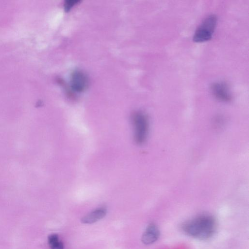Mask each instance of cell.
Masks as SVG:
<instances>
[{"label": "cell", "instance_id": "cell-1", "mask_svg": "<svg viewBox=\"0 0 249 249\" xmlns=\"http://www.w3.org/2000/svg\"><path fill=\"white\" fill-rule=\"evenodd\" d=\"M215 229V219L212 215L206 214L199 215L182 226L183 231L187 234L200 240L212 236Z\"/></svg>", "mask_w": 249, "mask_h": 249}, {"label": "cell", "instance_id": "cell-2", "mask_svg": "<svg viewBox=\"0 0 249 249\" xmlns=\"http://www.w3.org/2000/svg\"><path fill=\"white\" fill-rule=\"evenodd\" d=\"M217 21V17L214 14L206 17L196 29L193 35V40L202 42L210 40L215 29Z\"/></svg>", "mask_w": 249, "mask_h": 249}, {"label": "cell", "instance_id": "cell-3", "mask_svg": "<svg viewBox=\"0 0 249 249\" xmlns=\"http://www.w3.org/2000/svg\"><path fill=\"white\" fill-rule=\"evenodd\" d=\"M131 120L135 141L138 144H142L146 140L148 130L147 116L142 111H137L132 115Z\"/></svg>", "mask_w": 249, "mask_h": 249}, {"label": "cell", "instance_id": "cell-4", "mask_svg": "<svg viewBox=\"0 0 249 249\" xmlns=\"http://www.w3.org/2000/svg\"><path fill=\"white\" fill-rule=\"evenodd\" d=\"M211 91L213 95L218 100L229 102L232 96L228 84L222 81L213 83L211 86Z\"/></svg>", "mask_w": 249, "mask_h": 249}, {"label": "cell", "instance_id": "cell-5", "mask_svg": "<svg viewBox=\"0 0 249 249\" xmlns=\"http://www.w3.org/2000/svg\"><path fill=\"white\" fill-rule=\"evenodd\" d=\"M88 85V79L85 74L81 71L74 72L71 77V86L73 89L78 92L83 91Z\"/></svg>", "mask_w": 249, "mask_h": 249}, {"label": "cell", "instance_id": "cell-6", "mask_svg": "<svg viewBox=\"0 0 249 249\" xmlns=\"http://www.w3.org/2000/svg\"><path fill=\"white\" fill-rule=\"evenodd\" d=\"M160 235V231L157 226L150 224L146 228L142 237V243L145 245L151 244L156 242Z\"/></svg>", "mask_w": 249, "mask_h": 249}, {"label": "cell", "instance_id": "cell-7", "mask_svg": "<svg viewBox=\"0 0 249 249\" xmlns=\"http://www.w3.org/2000/svg\"><path fill=\"white\" fill-rule=\"evenodd\" d=\"M107 213L104 208L97 209L82 217L81 221L84 224L94 223L104 218Z\"/></svg>", "mask_w": 249, "mask_h": 249}, {"label": "cell", "instance_id": "cell-8", "mask_svg": "<svg viewBox=\"0 0 249 249\" xmlns=\"http://www.w3.org/2000/svg\"><path fill=\"white\" fill-rule=\"evenodd\" d=\"M48 244L51 249H64L63 243L56 234H52L48 237Z\"/></svg>", "mask_w": 249, "mask_h": 249}, {"label": "cell", "instance_id": "cell-9", "mask_svg": "<svg viewBox=\"0 0 249 249\" xmlns=\"http://www.w3.org/2000/svg\"><path fill=\"white\" fill-rule=\"evenodd\" d=\"M76 2H77V1H67L65 3V8L69 10V9L71 8V7H72V6L75 4V2L76 3Z\"/></svg>", "mask_w": 249, "mask_h": 249}]
</instances>
